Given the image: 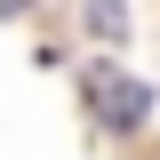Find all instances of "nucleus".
I'll list each match as a JSON object with an SVG mask.
<instances>
[{
	"label": "nucleus",
	"instance_id": "f257e3e1",
	"mask_svg": "<svg viewBox=\"0 0 160 160\" xmlns=\"http://www.w3.org/2000/svg\"><path fill=\"white\" fill-rule=\"evenodd\" d=\"M88 112H96L104 128L128 136V128L152 120V88H144L136 72H120V64H96V72H88Z\"/></svg>",
	"mask_w": 160,
	"mask_h": 160
},
{
	"label": "nucleus",
	"instance_id": "f03ea898",
	"mask_svg": "<svg viewBox=\"0 0 160 160\" xmlns=\"http://www.w3.org/2000/svg\"><path fill=\"white\" fill-rule=\"evenodd\" d=\"M88 32L120 40V32H128V8H120V0H88Z\"/></svg>",
	"mask_w": 160,
	"mask_h": 160
},
{
	"label": "nucleus",
	"instance_id": "7ed1b4c3",
	"mask_svg": "<svg viewBox=\"0 0 160 160\" xmlns=\"http://www.w3.org/2000/svg\"><path fill=\"white\" fill-rule=\"evenodd\" d=\"M24 8H32V0H0V16H24Z\"/></svg>",
	"mask_w": 160,
	"mask_h": 160
}]
</instances>
